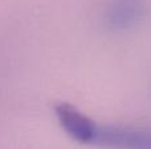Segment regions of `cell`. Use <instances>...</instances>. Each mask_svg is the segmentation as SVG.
<instances>
[{"mask_svg":"<svg viewBox=\"0 0 151 149\" xmlns=\"http://www.w3.org/2000/svg\"><path fill=\"white\" fill-rule=\"evenodd\" d=\"M94 145L109 149H151V131L99 126Z\"/></svg>","mask_w":151,"mask_h":149,"instance_id":"obj_2","label":"cell"},{"mask_svg":"<svg viewBox=\"0 0 151 149\" xmlns=\"http://www.w3.org/2000/svg\"><path fill=\"white\" fill-rule=\"evenodd\" d=\"M55 115L66 135L80 144L94 145L99 124L68 102L55 104Z\"/></svg>","mask_w":151,"mask_h":149,"instance_id":"obj_1","label":"cell"},{"mask_svg":"<svg viewBox=\"0 0 151 149\" xmlns=\"http://www.w3.org/2000/svg\"><path fill=\"white\" fill-rule=\"evenodd\" d=\"M145 7L141 0H113L105 9L104 24L111 32H126L142 21Z\"/></svg>","mask_w":151,"mask_h":149,"instance_id":"obj_3","label":"cell"}]
</instances>
